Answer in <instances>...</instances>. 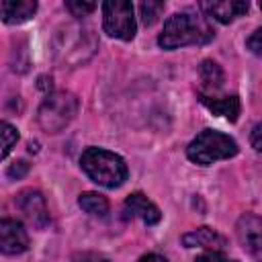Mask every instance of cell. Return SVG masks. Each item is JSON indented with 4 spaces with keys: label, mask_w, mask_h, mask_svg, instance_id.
I'll use <instances>...</instances> for the list:
<instances>
[{
    "label": "cell",
    "mask_w": 262,
    "mask_h": 262,
    "mask_svg": "<svg viewBox=\"0 0 262 262\" xmlns=\"http://www.w3.org/2000/svg\"><path fill=\"white\" fill-rule=\"evenodd\" d=\"M29 248V235L20 221L2 219L0 221V250L4 254H20Z\"/></svg>",
    "instance_id": "cell-8"
},
{
    "label": "cell",
    "mask_w": 262,
    "mask_h": 262,
    "mask_svg": "<svg viewBox=\"0 0 262 262\" xmlns=\"http://www.w3.org/2000/svg\"><path fill=\"white\" fill-rule=\"evenodd\" d=\"M203 10L219 23H231L233 18L242 16L248 10V2L244 0H217V2H203Z\"/></svg>",
    "instance_id": "cell-10"
},
{
    "label": "cell",
    "mask_w": 262,
    "mask_h": 262,
    "mask_svg": "<svg viewBox=\"0 0 262 262\" xmlns=\"http://www.w3.org/2000/svg\"><path fill=\"white\" fill-rule=\"evenodd\" d=\"M235 154H237V143L229 135L221 131H211V129L201 131L186 147L188 160L201 166H209L217 160L233 158Z\"/></svg>",
    "instance_id": "cell-3"
},
{
    "label": "cell",
    "mask_w": 262,
    "mask_h": 262,
    "mask_svg": "<svg viewBox=\"0 0 262 262\" xmlns=\"http://www.w3.org/2000/svg\"><path fill=\"white\" fill-rule=\"evenodd\" d=\"M248 49H250L252 53H256V55L262 57V27L256 29V31L250 35V39H248Z\"/></svg>",
    "instance_id": "cell-19"
},
{
    "label": "cell",
    "mask_w": 262,
    "mask_h": 262,
    "mask_svg": "<svg viewBox=\"0 0 262 262\" xmlns=\"http://www.w3.org/2000/svg\"><path fill=\"white\" fill-rule=\"evenodd\" d=\"M37 10L35 0H2L0 2V14L6 25H18L29 20Z\"/></svg>",
    "instance_id": "cell-11"
},
{
    "label": "cell",
    "mask_w": 262,
    "mask_h": 262,
    "mask_svg": "<svg viewBox=\"0 0 262 262\" xmlns=\"http://www.w3.org/2000/svg\"><path fill=\"white\" fill-rule=\"evenodd\" d=\"M27 172H29V162H25V160H18L8 168V176L10 178H23Z\"/></svg>",
    "instance_id": "cell-20"
},
{
    "label": "cell",
    "mask_w": 262,
    "mask_h": 262,
    "mask_svg": "<svg viewBox=\"0 0 262 262\" xmlns=\"http://www.w3.org/2000/svg\"><path fill=\"white\" fill-rule=\"evenodd\" d=\"M139 262H168L164 256H158V254H147L143 258H139Z\"/></svg>",
    "instance_id": "cell-24"
},
{
    "label": "cell",
    "mask_w": 262,
    "mask_h": 262,
    "mask_svg": "<svg viewBox=\"0 0 262 262\" xmlns=\"http://www.w3.org/2000/svg\"><path fill=\"white\" fill-rule=\"evenodd\" d=\"M82 170L100 186L115 188L127 180V164L121 156L102 149V147H88L80 158Z\"/></svg>",
    "instance_id": "cell-2"
},
{
    "label": "cell",
    "mask_w": 262,
    "mask_h": 262,
    "mask_svg": "<svg viewBox=\"0 0 262 262\" xmlns=\"http://www.w3.org/2000/svg\"><path fill=\"white\" fill-rule=\"evenodd\" d=\"M182 244L186 248H211V250H219V248L225 246V237L219 235L211 227H199L194 231L184 233L182 235Z\"/></svg>",
    "instance_id": "cell-12"
},
{
    "label": "cell",
    "mask_w": 262,
    "mask_h": 262,
    "mask_svg": "<svg viewBox=\"0 0 262 262\" xmlns=\"http://www.w3.org/2000/svg\"><path fill=\"white\" fill-rule=\"evenodd\" d=\"M78 106L80 102L72 92H51L39 106L37 123L45 133H59L78 115Z\"/></svg>",
    "instance_id": "cell-4"
},
{
    "label": "cell",
    "mask_w": 262,
    "mask_h": 262,
    "mask_svg": "<svg viewBox=\"0 0 262 262\" xmlns=\"http://www.w3.org/2000/svg\"><path fill=\"white\" fill-rule=\"evenodd\" d=\"M16 207L20 209V213L25 215V219L33 227L43 229L49 223V211H47V205H45V199H43L41 192H37V190H23L16 196Z\"/></svg>",
    "instance_id": "cell-6"
},
{
    "label": "cell",
    "mask_w": 262,
    "mask_h": 262,
    "mask_svg": "<svg viewBox=\"0 0 262 262\" xmlns=\"http://www.w3.org/2000/svg\"><path fill=\"white\" fill-rule=\"evenodd\" d=\"M125 213H127V217H137V219H141L147 225H156L162 219L160 209L147 196H143L141 192H133V194L127 196Z\"/></svg>",
    "instance_id": "cell-9"
},
{
    "label": "cell",
    "mask_w": 262,
    "mask_h": 262,
    "mask_svg": "<svg viewBox=\"0 0 262 262\" xmlns=\"http://www.w3.org/2000/svg\"><path fill=\"white\" fill-rule=\"evenodd\" d=\"M139 10H141V20L145 25H154L158 20L160 12L164 10V2H151V0H147V2H141L139 4Z\"/></svg>",
    "instance_id": "cell-16"
},
{
    "label": "cell",
    "mask_w": 262,
    "mask_h": 262,
    "mask_svg": "<svg viewBox=\"0 0 262 262\" xmlns=\"http://www.w3.org/2000/svg\"><path fill=\"white\" fill-rule=\"evenodd\" d=\"M196 262H229V260H227L223 254H219L217 250H213V252H207V254L199 256Z\"/></svg>",
    "instance_id": "cell-23"
},
{
    "label": "cell",
    "mask_w": 262,
    "mask_h": 262,
    "mask_svg": "<svg viewBox=\"0 0 262 262\" xmlns=\"http://www.w3.org/2000/svg\"><path fill=\"white\" fill-rule=\"evenodd\" d=\"M201 96V102L217 117H225L227 121H235L237 115H239V98L237 96H223V98H217V96H207V94H199Z\"/></svg>",
    "instance_id": "cell-14"
},
{
    "label": "cell",
    "mask_w": 262,
    "mask_h": 262,
    "mask_svg": "<svg viewBox=\"0 0 262 262\" xmlns=\"http://www.w3.org/2000/svg\"><path fill=\"white\" fill-rule=\"evenodd\" d=\"M102 27L104 31L121 41H131L135 37V16L133 4L125 0L102 4Z\"/></svg>",
    "instance_id": "cell-5"
},
{
    "label": "cell",
    "mask_w": 262,
    "mask_h": 262,
    "mask_svg": "<svg viewBox=\"0 0 262 262\" xmlns=\"http://www.w3.org/2000/svg\"><path fill=\"white\" fill-rule=\"evenodd\" d=\"M211 39H213V29L203 16L190 12H178L166 20L164 31L158 37V43L164 49H178L184 45H203Z\"/></svg>",
    "instance_id": "cell-1"
},
{
    "label": "cell",
    "mask_w": 262,
    "mask_h": 262,
    "mask_svg": "<svg viewBox=\"0 0 262 262\" xmlns=\"http://www.w3.org/2000/svg\"><path fill=\"white\" fill-rule=\"evenodd\" d=\"M74 262H108V258L96 252H80L74 256Z\"/></svg>",
    "instance_id": "cell-21"
},
{
    "label": "cell",
    "mask_w": 262,
    "mask_h": 262,
    "mask_svg": "<svg viewBox=\"0 0 262 262\" xmlns=\"http://www.w3.org/2000/svg\"><path fill=\"white\" fill-rule=\"evenodd\" d=\"M199 78H201V94H207V96H215V92L221 90V86L225 82L223 70L211 59H205L201 63Z\"/></svg>",
    "instance_id": "cell-13"
},
{
    "label": "cell",
    "mask_w": 262,
    "mask_h": 262,
    "mask_svg": "<svg viewBox=\"0 0 262 262\" xmlns=\"http://www.w3.org/2000/svg\"><path fill=\"white\" fill-rule=\"evenodd\" d=\"M78 205L82 207V211L94 217H104L108 213V201L98 192H82L78 199Z\"/></svg>",
    "instance_id": "cell-15"
},
{
    "label": "cell",
    "mask_w": 262,
    "mask_h": 262,
    "mask_svg": "<svg viewBox=\"0 0 262 262\" xmlns=\"http://www.w3.org/2000/svg\"><path fill=\"white\" fill-rule=\"evenodd\" d=\"M66 8L72 12V16H86L92 10H96V4L94 2H82V0H68Z\"/></svg>",
    "instance_id": "cell-18"
},
{
    "label": "cell",
    "mask_w": 262,
    "mask_h": 262,
    "mask_svg": "<svg viewBox=\"0 0 262 262\" xmlns=\"http://www.w3.org/2000/svg\"><path fill=\"white\" fill-rule=\"evenodd\" d=\"M237 237L242 246L262 262V217L242 215L237 221Z\"/></svg>",
    "instance_id": "cell-7"
},
{
    "label": "cell",
    "mask_w": 262,
    "mask_h": 262,
    "mask_svg": "<svg viewBox=\"0 0 262 262\" xmlns=\"http://www.w3.org/2000/svg\"><path fill=\"white\" fill-rule=\"evenodd\" d=\"M250 143H252V147L256 151H262V123L254 125L252 133H250Z\"/></svg>",
    "instance_id": "cell-22"
},
{
    "label": "cell",
    "mask_w": 262,
    "mask_h": 262,
    "mask_svg": "<svg viewBox=\"0 0 262 262\" xmlns=\"http://www.w3.org/2000/svg\"><path fill=\"white\" fill-rule=\"evenodd\" d=\"M18 141V131L10 125V123H2V158H6L10 154V149L14 147V143Z\"/></svg>",
    "instance_id": "cell-17"
}]
</instances>
